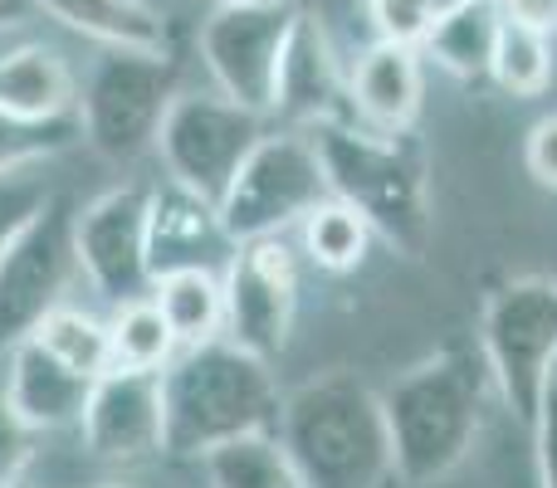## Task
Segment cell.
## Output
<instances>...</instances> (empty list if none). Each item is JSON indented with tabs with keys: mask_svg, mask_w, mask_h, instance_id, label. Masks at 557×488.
I'll return each instance as SVG.
<instances>
[{
	"mask_svg": "<svg viewBox=\"0 0 557 488\" xmlns=\"http://www.w3.org/2000/svg\"><path fill=\"white\" fill-rule=\"evenodd\" d=\"M270 133L264 113L235 103L225 93H176L166 108L162 127H157V147L166 176L191 191L211 196L221 205L231 176L240 172V162L255 152V142Z\"/></svg>",
	"mask_w": 557,
	"mask_h": 488,
	"instance_id": "9",
	"label": "cell"
},
{
	"mask_svg": "<svg viewBox=\"0 0 557 488\" xmlns=\"http://www.w3.org/2000/svg\"><path fill=\"white\" fill-rule=\"evenodd\" d=\"M10 488H29V484H25V479H20V484H10Z\"/></svg>",
	"mask_w": 557,
	"mask_h": 488,
	"instance_id": "38",
	"label": "cell"
},
{
	"mask_svg": "<svg viewBox=\"0 0 557 488\" xmlns=\"http://www.w3.org/2000/svg\"><path fill=\"white\" fill-rule=\"evenodd\" d=\"M84 142V123L78 113L59 117H25L0 108V176L10 172H35V166L54 162L59 152Z\"/></svg>",
	"mask_w": 557,
	"mask_h": 488,
	"instance_id": "26",
	"label": "cell"
},
{
	"mask_svg": "<svg viewBox=\"0 0 557 488\" xmlns=\"http://www.w3.org/2000/svg\"><path fill=\"white\" fill-rule=\"evenodd\" d=\"M529 430H533V445H539V488H557V381L543 391L539 421Z\"/></svg>",
	"mask_w": 557,
	"mask_h": 488,
	"instance_id": "32",
	"label": "cell"
},
{
	"mask_svg": "<svg viewBox=\"0 0 557 488\" xmlns=\"http://www.w3.org/2000/svg\"><path fill=\"white\" fill-rule=\"evenodd\" d=\"M162 454L206 460L240 435H274L284 396L264 356H255L231 337H215V342L182 347L172 356V366L162 372Z\"/></svg>",
	"mask_w": 557,
	"mask_h": 488,
	"instance_id": "2",
	"label": "cell"
},
{
	"mask_svg": "<svg viewBox=\"0 0 557 488\" xmlns=\"http://www.w3.org/2000/svg\"><path fill=\"white\" fill-rule=\"evenodd\" d=\"M480 352L494 372L499 401L533 425L543 391L557 381V278L523 274L494 288L480 317Z\"/></svg>",
	"mask_w": 557,
	"mask_h": 488,
	"instance_id": "6",
	"label": "cell"
},
{
	"mask_svg": "<svg viewBox=\"0 0 557 488\" xmlns=\"http://www.w3.org/2000/svg\"><path fill=\"white\" fill-rule=\"evenodd\" d=\"M39 10L103 49H166L172 39L152 0H39Z\"/></svg>",
	"mask_w": 557,
	"mask_h": 488,
	"instance_id": "19",
	"label": "cell"
},
{
	"mask_svg": "<svg viewBox=\"0 0 557 488\" xmlns=\"http://www.w3.org/2000/svg\"><path fill=\"white\" fill-rule=\"evenodd\" d=\"M372 225L352 211L337 196H323L313 211L298 221V245H304L308 264L323 268V274H352L367 259V245H372Z\"/></svg>",
	"mask_w": 557,
	"mask_h": 488,
	"instance_id": "22",
	"label": "cell"
},
{
	"mask_svg": "<svg viewBox=\"0 0 557 488\" xmlns=\"http://www.w3.org/2000/svg\"><path fill=\"white\" fill-rule=\"evenodd\" d=\"M323 157L327 196L347 201L382 245L396 254L421 259L431 245L435 215H431V176L425 157L411 142V133H376L352 117L308 127Z\"/></svg>",
	"mask_w": 557,
	"mask_h": 488,
	"instance_id": "4",
	"label": "cell"
},
{
	"mask_svg": "<svg viewBox=\"0 0 557 488\" xmlns=\"http://www.w3.org/2000/svg\"><path fill=\"white\" fill-rule=\"evenodd\" d=\"M88 488H137V484H123V479H103V484H88Z\"/></svg>",
	"mask_w": 557,
	"mask_h": 488,
	"instance_id": "35",
	"label": "cell"
},
{
	"mask_svg": "<svg viewBox=\"0 0 557 488\" xmlns=\"http://www.w3.org/2000/svg\"><path fill=\"white\" fill-rule=\"evenodd\" d=\"M78 435H84L88 454L103 464H143L162 454V372L108 366L103 376H94L84 415H78Z\"/></svg>",
	"mask_w": 557,
	"mask_h": 488,
	"instance_id": "13",
	"label": "cell"
},
{
	"mask_svg": "<svg viewBox=\"0 0 557 488\" xmlns=\"http://www.w3.org/2000/svg\"><path fill=\"white\" fill-rule=\"evenodd\" d=\"M499 10L513 20H529L539 29H557V0H499Z\"/></svg>",
	"mask_w": 557,
	"mask_h": 488,
	"instance_id": "33",
	"label": "cell"
},
{
	"mask_svg": "<svg viewBox=\"0 0 557 488\" xmlns=\"http://www.w3.org/2000/svg\"><path fill=\"white\" fill-rule=\"evenodd\" d=\"M0 386H5L10 405L25 415V425L45 430H64V425H78L88 401V376H78L74 366H64L54 352L25 337L15 342L5 356H0Z\"/></svg>",
	"mask_w": 557,
	"mask_h": 488,
	"instance_id": "17",
	"label": "cell"
},
{
	"mask_svg": "<svg viewBox=\"0 0 557 488\" xmlns=\"http://www.w3.org/2000/svg\"><path fill=\"white\" fill-rule=\"evenodd\" d=\"M225 284V337L274 362L288 347L298 317V254L284 235L240 240L221 268Z\"/></svg>",
	"mask_w": 557,
	"mask_h": 488,
	"instance_id": "11",
	"label": "cell"
},
{
	"mask_svg": "<svg viewBox=\"0 0 557 488\" xmlns=\"http://www.w3.org/2000/svg\"><path fill=\"white\" fill-rule=\"evenodd\" d=\"M176 88V54L166 49H103L78 84L84 142L108 162H133L152 152Z\"/></svg>",
	"mask_w": 557,
	"mask_h": 488,
	"instance_id": "5",
	"label": "cell"
},
{
	"mask_svg": "<svg viewBox=\"0 0 557 488\" xmlns=\"http://www.w3.org/2000/svg\"><path fill=\"white\" fill-rule=\"evenodd\" d=\"M39 347L45 352H54L64 366H74L78 376H103L108 366H113V342H108V317H98V313H88V308H78V303H59V308H49L45 317H39V327L35 333Z\"/></svg>",
	"mask_w": 557,
	"mask_h": 488,
	"instance_id": "25",
	"label": "cell"
},
{
	"mask_svg": "<svg viewBox=\"0 0 557 488\" xmlns=\"http://www.w3.org/2000/svg\"><path fill=\"white\" fill-rule=\"evenodd\" d=\"M445 5H455V0H435V10H445Z\"/></svg>",
	"mask_w": 557,
	"mask_h": 488,
	"instance_id": "36",
	"label": "cell"
},
{
	"mask_svg": "<svg viewBox=\"0 0 557 488\" xmlns=\"http://www.w3.org/2000/svg\"><path fill=\"white\" fill-rule=\"evenodd\" d=\"M152 298L166 313L176 342L182 347H201L225 337V284L221 268H166L152 278Z\"/></svg>",
	"mask_w": 557,
	"mask_h": 488,
	"instance_id": "21",
	"label": "cell"
},
{
	"mask_svg": "<svg viewBox=\"0 0 557 488\" xmlns=\"http://www.w3.org/2000/svg\"><path fill=\"white\" fill-rule=\"evenodd\" d=\"M147 201L152 186L123 182L98 191L74 211V254L78 274L103 303L152 293V264H147Z\"/></svg>",
	"mask_w": 557,
	"mask_h": 488,
	"instance_id": "12",
	"label": "cell"
},
{
	"mask_svg": "<svg viewBox=\"0 0 557 488\" xmlns=\"http://www.w3.org/2000/svg\"><path fill=\"white\" fill-rule=\"evenodd\" d=\"M35 440H39V430L25 425V415L10 405L5 386H0V488L25 479L29 460H35Z\"/></svg>",
	"mask_w": 557,
	"mask_h": 488,
	"instance_id": "30",
	"label": "cell"
},
{
	"mask_svg": "<svg viewBox=\"0 0 557 488\" xmlns=\"http://www.w3.org/2000/svg\"><path fill=\"white\" fill-rule=\"evenodd\" d=\"M0 108L25 117L78 113V78L49 45H15L0 54Z\"/></svg>",
	"mask_w": 557,
	"mask_h": 488,
	"instance_id": "18",
	"label": "cell"
},
{
	"mask_svg": "<svg viewBox=\"0 0 557 488\" xmlns=\"http://www.w3.org/2000/svg\"><path fill=\"white\" fill-rule=\"evenodd\" d=\"M39 15H45V10H39V0H0V35L35 25Z\"/></svg>",
	"mask_w": 557,
	"mask_h": 488,
	"instance_id": "34",
	"label": "cell"
},
{
	"mask_svg": "<svg viewBox=\"0 0 557 488\" xmlns=\"http://www.w3.org/2000/svg\"><path fill=\"white\" fill-rule=\"evenodd\" d=\"M347 93H352V123L376 133H411L425 98L421 49L376 39L347 68Z\"/></svg>",
	"mask_w": 557,
	"mask_h": 488,
	"instance_id": "16",
	"label": "cell"
},
{
	"mask_svg": "<svg viewBox=\"0 0 557 488\" xmlns=\"http://www.w3.org/2000/svg\"><path fill=\"white\" fill-rule=\"evenodd\" d=\"M490 396L494 372L470 342H450L396 376L382 391L396 479L406 488H431L460 470L484 435Z\"/></svg>",
	"mask_w": 557,
	"mask_h": 488,
	"instance_id": "1",
	"label": "cell"
},
{
	"mask_svg": "<svg viewBox=\"0 0 557 488\" xmlns=\"http://www.w3.org/2000/svg\"><path fill=\"white\" fill-rule=\"evenodd\" d=\"M490 78L513 98H539L553 84V45L548 29L529 25V20L504 15L499 25V45H494V64Z\"/></svg>",
	"mask_w": 557,
	"mask_h": 488,
	"instance_id": "27",
	"label": "cell"
},
{
	"mask_svg": "<svg viewBox=\"0 0 557 488\" xmlns=\"http://www.w3.org/2000/svg\"><path fill=\"white\" fill-rule=\"evenodd\" d=\"M108 342H113V366H133V372H166L172 356L182 352V342H176L172 323H166L152 293L113 303Z\"/></svg>",
	"mask_w": 557,
	"mask_h": 488,
	"instance_id": "23",
	"label": "cell"
},
{
	"mask_svg": "<svg viewBox=\"0 0 557 488\" xmlns=\"http://www.w3.org/2000/svg\"><path fill=\"white\" fill-rule=\"evenodd\" d=\"M298 10H304L298 0H240V5H215L201 20L196 45H201L215 93L270 117L278 59H284Z\"/></svg>",
	"mask_w": 557,
	"mask_h": 488,
	"instance_id": "10",
	"label": "cell"
},
{
	"mask_svg": "<svg viewBox=\"0 0 557 488\" xmlns=\"http://www.w3.org/2000/svg\"><path fill=\"white\" fill-rule=\"evenodd\" d=\"M523 166L543 191H557V113L539 117L529 127V142H523Z\"/></svg>",
	"mask_w": 557,
	"mask_h": 488,
	"instance_id": "31",
	"label": "cell"
},
{
	"mask_svg": "<svg viewBox=\"0 0 557 488\" xmlns=\"http://www.w3.org/2000/svg\"><path fill=\"white\" fill-rule=\"evenodd\" d=\"M499 25H504L499 0H455V5H445L435 15L421 49L455 78H490Z\"/></svg>",
	"mask_w": 557,
	"mask_h": 488,
	"instance_id": "20",
	"label": "cell"
},
{
	"mask_svg": "<svg viewBox=\"0 0 557 488\" xmlns=\"http://www.w3.org/2000/svg\"><path fill=\"white\" fill-rule=\"evenodd\" d=\"M435 0H367V20H372L376 39H386V45H425V35H431L435 25Z\"/></svg>",
	"mask_w": 557,
	"mask_h": 488,
	"instance_id": "28",
	"label": "cell"
},
{
	"mask_svg": "<svg viewBox=\"0 0 557 488\" xmlns=\"http://www.w3.org/2000/svg\"><path fill=\"white\" fill-rule=\"evenodd\" d=\"M215 5H240V0H215Z\"/></svg>",
	"mask_w": 557,
	"mask_h": 488,
	"instance_id": "37",
	"label": "cell"
},
{
	"mask_svg": "<svg viewBox=\"0 0 557 488\" xmlns=\"http://www.w3.org/2000/svg\"><path fill=\"white\" fill-rule=\"evenodd\" d=\"M74 196L54 191L0 249V356L25 342L39 317L69 298L74 278H84L74 254Z\"/></svg>",
	"mask_w": 557,
	"mask_h": 488,
	"instance_id": "8",
	"label": "cell"
},
{
	"mask_svg": "<svg viewBox=\"0 0 557 488\" xmlns=\"http://www.w3.org/2000/svg\"><path fill=\"white\" fill-rule=\"evenodd\" d=\"M49 196H54V191H49V182L39 176V166H35V172L0 176V249L15 240V230L49 201Z\"/></svg>",
	"mask_w": 557,
	"mask_h": 488,
	"instance_id": "29",
	"label": "cell"
},
{
	"mask_svg": "<svg viewBox=\"0 0 557 488\" xmlns=\"http://www.w3.org/2000/svg\"><path fill=\"white\" fill-rule=\"evenodd\" d=\"M270 113L284 117L288 127H318V123L352 117L347 68H343V59H337L333 39H327L323 20H318L313 10H298L294 29H288Z\"/></svg>",
	"mask_w": 557,
	"mask_h": 488,
	"instance_id": "14",
	"label": "cell"
},
{
	"mask_svg": "<svg viewBox=\"0 0 557 488\" xmlns=\"http://www.w3.org/2000/svg\"><path fill=\"white\" fill-rule=\"evenodd\" d=\"M278 445L308 488H382L392 479V435L382 391L357 372H323L284 396Z\"/></svg>",
	"mask_w": 557,
	"mask_h": 488,
	"instance_id": "3",
	"label": "cell"
},
{
	"mask_svg": "<svg viewBox=\"0 0 557 488\" xmlns=\"http://www.w3.org/2000/svg\"><path fill=\"white\" fill-rule=\"evenodd\" d=\"M327 196L323 157L308 127H278L255 142L221 196V221L235 245L288 235Z\"/></svg>",
	"mask_w": 557,
	"mask_h": 488,
	"instance_id": "7",
	"label": "cell"
},
{
	"mask_svg": "<svg viewBox=\"0 0 557 488\" xmlns=\"http://www.w3.org/2000/svg\"><path fill=\"white\" fill-rule=\"evenodd\" d=\"M201 464L211 488H308L278 435H240V440L211 450Z\"/></svg>",
	"mask_w": 557,
	"mask_h": 488,
	"instance_id": "24",
	"label": "cell"
},
{
	"mask_svg": "<svg viewBox=\"0 0 557 488\" xmlns=\"http://www.w3.org/2000/svg\"><path fill=\"white\" fill-rule=\"evenodd\" d=\"M235 240L225 235L221 205L211 196L191 191V186L172 182L152 186V201H147V264L152 278L166 268H225Z\"/></svg>",
	"mask_w": 557,
	"mask_h": 488,
	"instance_id": "15",
	"label": "cell"
}]
</instances>
